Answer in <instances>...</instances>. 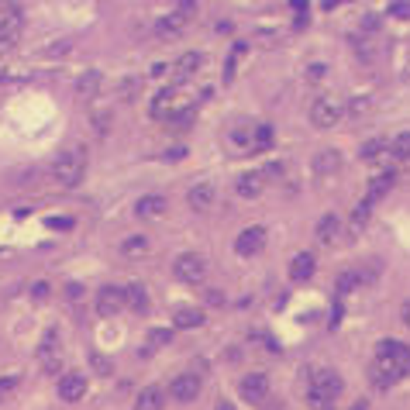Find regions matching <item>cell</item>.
<instances>
[{"mask_svg": "<svg viewBox=\"0 0 410 410\" xmlns=\"http://www.w3.org/2000/svg\"><path fill=\"white\" fill-rule=\"evenodd\" d=\"M83 393H87V376H83V372H66V376L59 379V396H62L66 403L83 400Z\"/></svg>", "mask_w": 410, "mask_h": 410, "instance_id": "8fae6325", "label": "cell"}, {"mask_svg": "<svg viewBox=\"0 0 410 410\" xmlns=\"http://www.w3.org/2000/svg\"><path fill=\"white\" fill-rule=\"evenodd\" d=\"M193 117H196V111H193V107H183V111L172 117V124H176V128H186V124H193Z\"/></svg>", "mask_w": 410, "mask_h": 410, "instance_id": "e575fe53", "label": "cell"}, {"mask_svg": "<svg viewBox=\"0 0 410 410\" xmlns=\"http://www.w3.org/2000/svg\"><path fill=\"white\" fill-rule=\"evenodd\" d=\"M214 410H235V403H228V400H218V407Z\"/></svg>", "mask_w": 410, "mask_h": 410, "instance_id": "ee69618b", "label": "cell"}, {"mask_svg": "<svg viewBox=\"0 0 410 410\" xmlns=\"http://www.w3.org/2000/svg\"><path fill=\"white\" fill-rule=\"evenodd\" d=\"M166 407V393L159 386H145L135 400V410H162Z\"/></svg>", "mask_w": 410, "mask_h": 410, "instance_id": "2e32d148", "label": "cell"}, {"mask_svg": "<svg viewBox=\"0 0 410 410\" xmlns=\"http://www.w3.org/2000/svg\"><path fill=\"white\" fill-rule=\"evenodd\" d=\"M14 389H18V376H4V379H0V403H8L14 396Z\"/></svg>", "mask_w": 410, "mask_h": 410, "instance_id": "4dcf8cb0", "label": "cell"}, {"mask_svg": "<svg viewBox=\"0 0 410 410\" xmlns=\"http://www.w3.org/2000/svg\"><path fill=\"white\" fill-rule=\"evenodd\" d=\"M97 90H100V73H97V69L83 73V80L76 83V93H80L83 100H90V97H97Z\"/></svg>", "mask_w": 410, "mask_h": 410, "instance_id": "7402d4cb", "label": "cell"}, {"mask_svg": "<svg viewBox=\"0 0 410 410\" xmlns=\"http://www.w3.org/2000/svg\"><path fill=\"white\" fill-rule=\"evenodd\" d=\"M186 21H190V18H183L179 11H172V14H166V18L159 21V35H179Z\"/></svg>", "mask_w": 410, "mask_h": 410, "instance_id": "603a6c76", "label": "cell"}, {"mask_svg": "<svg viewBox=\"0 0 410 410\" xmlns=\"http://www.w3.org/2000/svg\"><path fill=\"white\" fill-rule=\"evenodd\" d=\"M389 14H410V4H393Z\"/></svg>", "mask_w": 410, "mask_h": 410, "instance_id": "b9f144b4", "label": "cell"}, {"mask_svg": "<svg viewBox=\"0 0 410 410\" xmlns=\"http://www.w3.org/2000/svg\"><path fill=\"white\" fill-rule=\"evenodd\" d=\"M400 317H403V324H407V328H410V300H407V304H403V310H400Z\"/></svg>", "mask_w": 410, "mask_h": 410, "instance_id": "7bdbcfd3", "label": "cell"}, {"mask_svg": "<svg viewBox=\"0 0 410 410\" xmlns=\"http://www.w3.org/2000/svg\"><path fill=\"white\" fill-rule=\"evenodd\" d=\"M21 38V11L8 8V14L0 18V52H11Z\"/></svg>", "mask_w": 410, "mask_h": 410, "instance_id": "8992f818", "label": "cell"}, {"mask_svg": "<svg viewBox=\"0 0 410 410\" xmlns=\"http://www.w3.org/2000/svg\"><path fill=\"white\" fill-rule=\"evenodd\" d=\"M32 297H35V300H45V297H49V286H45V283H35V293H32Z\"/></svg>", "mask_w": 410, "mask_h": 410, "instance_id": "ab89813d", "label": "cell"}, {"mask_svg": "<svg viewBox=\"0 0 410 410\" xmlns=\"http://www.w3.org/2000/svg\"><path fill=\"white\" fill-rule=\"evenodd\" d=\"M169 341H172V331H166V328H159V331H152V334H148V345H152V348L169 345Z\"/></svg>", "mask_w": 410, "mask_h": 410, "instance_id": "836d02e7", "label": "cell"}, {"mask_svg": "<svg viewBox=\"0 0 410 410\" xmlns=\"http://www.w3.org/2000/svg\"><path fill=\"white\" fill-rule=\"evenodd\" d=\"M121 310H124V290L104 286V290L97 293V314H100V317H114V314H121Z\"/></svg>", "mask_w": 410, "mask_h": 410, "instance_id": "ba28073f", "label": "cell"}, {"mask_svg": "<svg viewBox=\"0 0 410 410\" xmlns=\"http://www.w3.org/2000/svg\"><path fill=\"white\" fill-rule=\"evenodd\" d=\"M207 304L221 307V304H225V293H221V290H207Z\"/></svg>", "mask_w": 410, "mask_h": 410, "instance_id": "f35d334b", "label": "cell"}, {"mask_svg": "<svg viewBox=\"0 0 410 410\" xmlns=\"http://www.w3.org/2000/svg\"><path fill=\"white\" fill-rule=\"evenodd\" d=\"M49 228H69L66 218H49Z\"/></svg>", "mask_w": 410, "mask_h": 410, "instance_id": "60d3db41", "label": "cell"}, {"mask_svg": "<svg viewBox=\"0 0 410 410\" xmlns=\"http://www.w3.org/2000/svg\"><path fill=\"white\" fill-rule=\"evenodd\" d=\"M238 389H242V396H245L249 403H262L266 393H269V376H262V372H249V376L238 383Z\"/></svg>", "mask_w": 410, "mask_h": 410, "instance_id": "9c48e42d", "label": "cell"}, {"mask_svg": "<svg viewBox=\"0 0 410 410\" xmlns=\"http://www.w3.org/2000/svg\"><path fill=\"white\" fill-rule=\"evenodd\" d=\"M341 389H345L341 376H338L334 369H321V372L310 379V403L321 407V410H328V403H331Z\"/></svg>", "mask_w": 410, "mask_h": 410, "instance_id": "3957f363", "label": "cell"}, {"mask_svg": "<svg viewBox=\"0 0 410 410\" xmlns=\"http://www.w3.org/2000/svg\"><path fill=\"white\" fill-rule=\"evenodd\" d=\"M338 166H341V155H338V152H321V155L314 159V169H317L321 176H324V172H334Z\"/></svg>", "mask_w": 410, "mask_h": 410, "instance_id": "484cf974", "label": "cell"}, {"mask_svg": "<svg viewBox=\"0 0 410 410\" xmlns=\"http://www.w3.org/2000/svg\"><path fill=\"white\" fill-rule=\"evenodd\" d=\"M324 73H328V66H321V62L307 69V76H310V80H324Z\"/></svg>", "mask_w": 410, "mask_h": 410, "instance_id": "8d00e7d4", "label": "cell"}, {"mask_svg": "<svg viewBox=\"0 0 410 410\" xmlns=\"http://www.w3.org/2000/svg\"><path fill=\"white\" fill-rule=\"evenodd\" d=\"M338 235H341V221H338L334 214H324V218L317 221V238H321L324 245H334Z\"/></svg>", "mask_w": 410, "mask_h": 410, "instance_id": "ac0fdd59", "label": "cell"}, {"mask_svg": "<svg viewBox=\"0 0 410 410\" xmlns=\"http://www.w3.org/2000/svg\"><path fill=\"white\" fill-rule=\"evenodd\" d=\"M200 56L196 52H186V56H179V62H176V80H190L196 69H200Z\"/></svg>", "mask_w": 410, "mask_h": 410, "instance_id": "44dd1931", "label": "cell"}, {"mask_svg": "<svg viewBox=\"0 0 410 410\" xmlns=\"http://www.w3.org/2000/svg\"><path fill=\"white\" fill-rule=\"evenodd\" d=\"M172 273H176V280H183V283H203V276H207V262H203V255L186 252V255L176 259Z\"/></svg>", "mask_w": 410, "mask_h": 410, "instance_id": "277c9868", "label": "cell"}, {"mask_svg": "<svg viewBox=\"0 0 410 410\" xmlns=\"http://www.w3.org/2000/svg\"><path fill=\"white\" fill-rule=\"evenodd\" d=\"M273 145V128L269 124H259L255 128V148H269Z\"/></svg>", "mask_w": 410, "mask_h": 410, "instance_id": "d6a6232c", "label": "cell"}, {"mask_svg": "<svg viewBox=\"0 0 410 410\" xmlns=\"http://www.w3.org/2000/svg\"><path fill=\"white\" fill-rule=\"evenodd\" d=\"M383 152H386V141H383V138H372V141H365V145H362V152H358V155L372 162V159H383Z\"/></svg>", "mask_w": 410, "mask_h": 410, "instance_id": "f1b7e54d", "label": "cell"}, {"mask_svg": "<svg viewBox=\"0 0 410 410\" xmlns=\"http://www.w3.org/2000/svg\"><path fill=\"white\" fill-rule=\"evenodd\" d=\"M262 245H266V228H245L235 238V252L238 255H255V252H262Z\"/></svg>", "mask_w": 410, "mask_h": 410, "instance_id": "30bf717a", "label": "cell"}, {"mask_svg": "<svg viewBox=\"0 0 410 410\" xmlns=\"http://www.w3.org/2000/svg\"><path fill=\"white\" fill-rule=\"evenodd\" d=\"M121 252H124L128 259H138V255H145V252H148V238H145V235H131V238H124Z\"/></svg>", "mask_w": 410, "mask_h": 410, "instance_id": "cb8c5ba5", "label": "cell"}, {"mask_svg": "<svg viewBox=\"0 0 410 410\" xmlns=\"http://www.w3.org/2000/svg\"><path fill=\"white\" fill-rule=\"evenodd\" d=\"M135 214H138V218H145V221H155V218H162V214H166V196H159V193H148V196H141V200L135 203Z\"/></svg>", "mask_w": 410, "mask_h": 410, "instance_id": "4fadbf2b", "label": "cell"}, {"mask_svg": "<svg viewBox=\"0 0 410 410\" xmlns=\"http://www.w3.org/2000/svg\"><path fill=\"white\" fill-rule=\"evenodd\" d=\"M393 183H396V172H379V176H372V179H369V196H365V203H376L379 196H386V193L393 190Z\"/></svg>", "mask_w": 410, "mask_h": 410, "instance_id": "9a60e30c", "label": "cell"}, {"mask_svg": "<svg viewBox=\"0 0 410 410\" xmlns=\"http://www.w3.org/2000/svg\"><path fill=\"white\" fill-rule=\"evenodd\" d=\"M389 152H393V159H410V131H403V135H396L393 138V145H389Z\"/></svg>", "mask_w": 410, "mask_h": 410, "instance_id": "83f0119b", "label": "cell"}, {"mask_svg": "<svg viewBox=\"0 0 410 410\" xmlns=\"http://www.w3.org/2000/svg\"><path fill=\"white\" fill-rule=\"evenodd\" d=\"M214 186L211 183H196L190 193H186V203H190V207L196 211V214H203V211H211V203H214Z\"/></svg>", "mask_w": 410, "mask_h": 410, "instance_id": "7c38bea8", "label": "cell"}, {"mask_svg": "<svg viewBox=\"0 0 410 410\" xmlns=\"http://www.w3.org/2000/svg\"><path fill=\"white\" fill-rule=\"evenodd\" d=\"M196 393H200V376H193V372H179V376L169 383V396L179 400V403L196 400Z\"/></svg>", "mask_w": 410, "mask_h": 410, "instance_id": "52a82bcc", "label": "cell"}, {"mask_svg": "<svg viewBox=\"0 0 410 410\" xmlns=\"http://www.w3.org/2000/svg\"><path fill=\"white\" fill-rule=\"evenodd\" d=\"M410 372V345L403 341H379L376 358H372V383L379 389L400 383Z\"/></svg>", "mask_w": 410, "mask_h": 410, "instance_id": "6da1fadb", "label": "cell"}, {"mask_svg": "<svg viewBox=\"0 0 410 410\" xmlns=\"http://www.w3.org/2000/svg\"><path fill=\"white\" fill-rule=\"evenodd\" d=\"M172 321H176V328L190 331V328H200V324H203V310H200V307H176Z\"/></svg>", "mask_w": 410, "mask_h": 410, "instance_id": "d6986e66", "label": "cell"}, {"mask_svg": "<svg viewBox=\"0 0 410 410\" xmlns=\"http://www.w3.org/2000/svg\"><path fill=\"white\" fill-rule=\"evenodd\" d=\"M124 307H131V310H138V314L148 310V293H145L141 283H131V286L124 290Z\"/></svg>", "mask_w": 410, "mask_h": 410, "instance_id": "ffe728a7", "label": "cell"}, {"mask_svg": "<svg viewBox=\"0 0 410 410\" xmlns=\"http://www.w3.org/2000/svg\"><path fill=\"white\" fill-rule=\"evenodd\" d=\"M358 283H362V280H358V269H348V273H341V276H338V293L345 297V293H352Z\"/></svg>", "mask_w": 410, "mask_h": 410, "instance_id": "f546056e", "label": "cell"}, {"mask_svg": "<svg viewBox=\"0 0 410 410\" xmlns=\"http://www.w3.org/2000/svg\"><path fill=\"white\" fill-rule=\"evenodd\" d=\"M352 410H365V403H355V407H352Z\"/></svg>", "mask_w": 410, "mask_h": 410, "instance_id": "f6af8a7d", "label": "cell"}, {"mask_svg": "<svg viewBox=\"0 0 410 410\" xmlns=\"http://www.w3.org/2000/svg\"><path fill=\"white\" fill-rule=\"evenodd\" d=\"M338 117H341V104H338L334 97H317V100L310 104V121H314V128H334Z\"/></svg>", "mask_w": 410, "mask_h": 410, "instance_id": "5b68a950", "label": "cell"}, {"mask_svg": "<svg viewBox=\"0 0 410 410\" xmlns=\"http://www.w3.org/2000/svg\"><path fill=\"white\" fill-rule=\"evenodd\" d=\"M365 111H369V97H355L348 104V114H365Z\"/></svg>", "mask_w": 410, "mask_h": 410, "instance_id": "d590c367", "label": "cell"}, {"mask_svg": "<svg viewBox=\"0 0 410 410\" xmlns=\"http://www.w3.org/2000/svg\"><path fill=\"white\" fill-rule=\"evenodd\" d=\"M172 107H176V90H162L155 97V104H152V114L162 117V114H172Z\"/></svg>", "mask_w": 410, "mask_h": 410, "instance_id": "d4e9b609", "label": "cell"}, {"mask_svg": "<svg viewBox=\"0 0 410 410\" xmlns=\"http://www.w3.org/2000/svg\"><path fill=\"white\" fill-rule=\"evenodd\" d=\"M66 297H69V300H80V297H83V286H80V283H69V286H66Z\"/></svg>", "mask_w": 410, "mask_h": 410, "instance_id": "74e56055", "label": "cell"}, {"mask_svg": "<svg viewBox=\"0 0 410 410\" xmlns=\"http://www.w3.org/2000/svg\"><path fill=\"white\" fill-rule=\"evenodd\" d=\"M310 276H314V255H310V252L293 255V262H290V280H293V283H307Z\"/></svg>", "mask_w": 410, "mask_h": 410, "instance_id": "5bb4252c", "label": "cell"}, {"mask_svg": "<svg viewBox=\"0 0 410 410\" xmlns=\"http://www.w3.org/2000/svg\"><path fill=\"white\" fill-rule=\"evenodd\" d=\"M262 186H266V172H245V176H238V193L249 196V200L259 196Z\"/></svg>", "mask_w": 410, "mask_h": 410, "instance_id": "e0dca14e", "label": "cell"}, {"mask_svg": "<svg viewBox=\"0 0 410 410\" xmlns=\"http://www.w3.org/2000/svg\"><path fill=\"white\" fill-rule=\"evenodd\" d=\"M83 172H87V155H83L80 148H66V152H59L56 162H52L56 183H62V186H69V190L83 183Z\"/></svg>", "mask_w": 410, "mask_h": 410, "instance_id": "7a4b0ae2", "label": "cell"}, {"mask_svg": "<svg viewBox=\"0 0 410 410\" xmlns=\"http://www.w3.org/2000/svg\"><path fill=\"white\" fill-rule=\"evenodd\" d=\"M90 365H93L100 376H111V372H114V362H111V358H104L100 352H93V355H90Z\"/></svg>", "mask_w": 410, "mask_h": 410, "instance_id": "1f68e13d", "label": "cell"}, {"mask_svg": "<svg viewBox=\"0 0 410 410\" xmlns=\"http://www.w3.org/2000/svg\"><path fill=\"white\" fill-rule=\"evenodd\" d=\"M369 214H372V203H365V200H362L358 207L352 211V221H348V228H352V231H362V228L369 225Z\"/></svg>", "mask_w": 410, "mask_h": 410, "instance_id": "4316f807", "label": "cell"}]
</instances>
